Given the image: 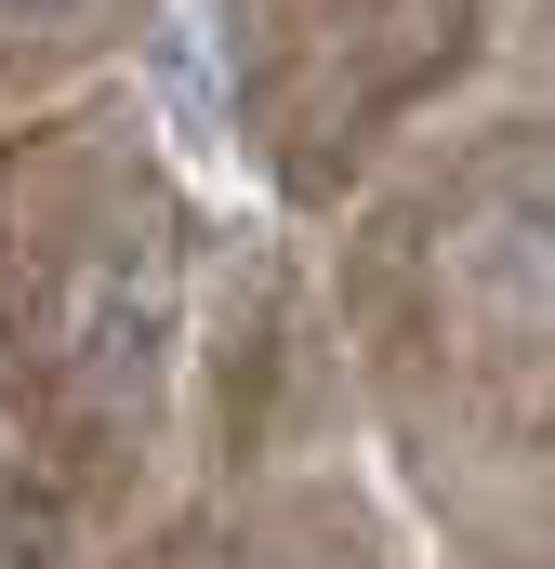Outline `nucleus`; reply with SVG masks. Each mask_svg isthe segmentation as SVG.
Masks as SVG:
<instances>
[{
	"instance_id": "obj_1",
	"label": "nucleus",
	"mask_w": 555,
	"mask_h": 569,
	"mask_svg": "<svg viewBox=\"0 0 555 569\" xmlns=\"http://www.w3.org/2000/svg\"><path fill=\"white\" fill-rule=\"evenodd\" d=\"M0 13H27V27H40V13H80V0H0Z\"/></svg>"
}]
</instances>
